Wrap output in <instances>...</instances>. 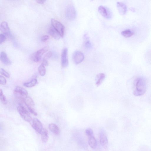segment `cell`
<instances>
[{
	"label": "cell",
	"mask_w": 151,
	"mask_h": 151,
	"mask_svg": "<svg viewBox=\"0 0 151 151\" xmlns=\"http://www.w3.org/2000/svg\"><path fill=\"white\" fill-rule=\"evenodd\" d=\"M122 35L124 37H131L133 34V32L130 29H127L122 31Z\"/></svg>",
	"instance_id": "22"
},
{
	"label": "cell",
	"mask_w": 151,
	"mask_h": 151,
	"mask_svg": "<svg viewBox=\"0 0 151 151\" xmlns=\"http://www.w3.org/2000/svg\"><path fill=\"white\" fill-rule=\"evenodd\" d=\"M86 135L89 137L94 136V133L93 130L90 129H87L85 131Z\"/></svg>",
	"instance_id": "27"
},
{
	"label": "cell",
	"mask_w": 151,
	"mask_h": 151,
	"mask_svg": "<svg viewBox=\"0 0 151 151\" xmlns=\"http://www.w3.org/2000/svg\"><path fill=\"white\" fill-rule=\"evenodd\" d=\"M49 129L52 132L56 135H59L60 133V130L57 126L54 123H51L48 126Z\"/></svg>",
	"instance_id": "15"
},
{
	"label": "cell",
	"mask_w": 151,
	"mask_h": 151,
	"mask_svg": "<svg viewBox=\"0 0 151 151\" xmlns=\"http://www.w3.org/2000/svg\"><path fill=\"white\" fill-rule=\"evenodd\" d=\"M28 110L29 111V112H30L32 114L35 116H36L37 115V113L34 110L33 107H27Z\"/></svg>",
	"instance_id": "31"
},
{
	"label": "cell",
	"mask_w": 151,
	"mask_h": 151,
	"mask_svg": "<svg viewBox=\"0 0 151 151\" xmlns=\"http://www.w3.org/2000/svg\"><path fill=\"white\" fill-rule=\"evenodd\" d=\"M32 127L37 133L41 134L44 129L43 125L41 122L36 118H34L31 124Z\"/></svg>",
	"instance_id": "8"
},
{
	"label": "cell",
	"mask_w": 151,
	"mask_h": 151,
	"mask_svg": "<svg viewBox=\"0 0 151 151\" xmlns=\"http://www.w3.org/2000/svg\"><path fill=\"white\" fill-rule=\"evenodd\" d=\"M7 83V80L6 79L2 76H0V84L1 85H5Z\"/></svg>",
	"instance_id": "29"
},
{
	"label": "cell",
	"mask_w": 151,
	"mask_h": 151,
	"mask_svg": "<svg viewBox=\"0 0 151 151\" xmlns=\"http://www.w3.org/2000/svg\"><path fill=\"white\" fill-rule=\"evenodd\" d=\"M0 59L3 63L6 65H10L11 64V62L7 57L6 53L2 52L0 55Z\"/></svg>",
	"instance_id": "13"
},
{
	"label": "cell",
	"mask_w": 151,
	"mask_h": 151,
	"mask_svg": "<svg viewBox=\"0 0 151 151\" xmlns=\"http://www.w3.org/2000/svg\"><path fill=\"white\" fill-rule=\"evenodd\" d=\"M49 39V36L47 35H45L41 37V40L42 42H45Z\"/></svg>",
	"instance_id": "32"
},
{
	"label": "cell",
	"mask_w": 151,
	"mask_h": 151,
	"mask_svg": "<svg viewBox=\"0 0 151 151\" xmlns=\"http://www.w3.org/2000/svg\"><path fill=\"white\" fill-rule=\"evenodd\" d=\"M51 22L52 27L59 33L61 37H63L65 33V27L63 25L54 19H51Z\"/></svg>",
	"instance_id": "5"
},
{
	"label": "cell",
	"mask_w": 151,
	"mask_h": 151,
	"mask_svg": "<svg viewBox=\"0 0 151 151\" xmlns=\"http://www.w3.org/2000/svg\"><path fill=\"white\" fill-rule=\"evenodd\" d=\"M98 11L100 14L107 19H110L112 16L111 11L106 7L100 6L98 7Z\"/></svg>",
	"instance_id": "7"
},
{
	"label": "cell",
	"mask_w": 151,
	"mask_h": 151,
	"mask_svg": "<svg viewBox=\"0 0 151 151\" xmlns=\"http://www.w3.org/2000/svg\"><path fill=\"white\" fill-rule=\"evenodd\" d=\"M37 83L36 79L32 80L30 82L25 83L23 84V85L27 88H31L35 86Z\"/></svg>",
	"instance_id": "21"
},
{
	"label": "cell",
	"mask_w": 151,
	"mask_h": 151,
	"mask_svg": "<svg viewBox=\"0 0 151 151\" xmlns=\"http://www.w3.org/2000/svg\"><path fill=\"white\" fill-rule=\"evenodd\" d=\"M0 99L2 103L4 105H6L7 102L6 98L3 93V90L1 89L0 90Z\"/></svg>",
	"instance_id": "24"
},
{
	"label": "cell",
	"mask_w": 151,
	"mask_h": 151,
	"mask_svg": "<svg viewBox=\"0 0 151 151\" xmlns=\"http://www.w3.org/2000/svg\"><path fill=\"white\" fill-rule=\"evenodd\" d=\"M17 109L21 118L25 121L29 122L32 120V118L29 111L21 104H20Z\"/></svg>",
	"instance_id": "2"
},
{
	"label": "cell",
	"mask_w": 151,
	"mask_h": 151,
	"mask_svg": "<svg viewBox=\"0 0 151 151\" xmlns=\"http://www.w3.org/2000/svg\"><path fill=\"white\" fill-rule=\"evenodd\" d=\"M14 94L18 99L24 102V100L28 95L27 91L22 87L17 86L14 91Z\"/></svg>",
	"instance_id": "3"
},
{
	"label": "cell",
	"mask_w": 151,
	"mask_h": 151,
	"mask_svg": "<svg viewBox=\"0 0 151 151\" xmlns=\"http://www.w3.org/2000/svg\"><path fill=\"white\" fill-rule=\"evenodd\" d=\"M72 59L74 63L76 65H78L84 60V55L81 52L76 51L73 54Z\"/></svg>",
	"instance_id": "9"
},
{
	"label": "cell",
	"mask_w": 151,
	"mask_h": 151,
	"mask_svg": "<svg viewBox=\"0 0 151 151\" xmlns=\"http://www.w3.org/2000/svg\"><path fill=\"white\" fill-rule=\"evenodd\" d=\"M85 47L88 49H90L93 48V45L89 40H86L84 43Z\"/></svg>",
	"instance_id": "25"
},
{
	"label": "cell",
	"mask_w": 151,
	"mask_h": 151,
	"mask_svg": "<svg viewBox=\"0 0 151 151\" xmlns=\"http://www.w3.org/2000/svg\"><path fill=\"white\" fill-rule=\"evenodd\" d=\"M52 55V52L51 51H49L44 56L43 59L47 60L51 58Z\"/></svg>",
	"instance_id": "30"
},
{
	"label": "cell",
	"mask_w": 151,
	"mask_h": 151,
	"mask_svg": "<svg viewBox=\"0 0 151 151\" xmlns=\"http://www.w3.org/2000/svg\"><path fill=\"white\" fill-rule=\"evenodd\" d=\"M147 90L146 83V80L142 77H138L134 81L133 86V92L134 95L140 96L144 95Z\"/></svg>",
	"instance_id": "1"
},
{
	"label": "cell",
	"mask_w": 151,
	"mask_h": 151,
	"mask_svg": "<svg viewBox=\"0 0 151 151\" xmlns=\"http://www.w3.org/2000/svg\"><path fill=\"white\" fill-rule=\"evenodd\" d=\"M39 73L42 77L44 76L46 73V69L45 66L41 64L38 68Z\"/></svg>",
	"instance_id": "23"
},
{
	"label": "cell",
	"mask_w": 151,
	"mask_h": 151,
	"mask_svg": "<svg viewBox=\"0 0 151 151\" xmlns=\"http://www.w3.org/2000/svg\"><path fill=\"white\" fill-rule=\"evenodd\" d=\"M117 7L120 14L124 15L126 12L127 7L123 3L120 2H117Z\"/></svg>",
	"instance_id": "16"
},
{
	"label": "cell",
	"mask_w": 151,
	"mask_h": 151,
	"mask_svg": "<svg viewBox=\"0 0 151 151\" xmlns=\"http://www.w3.org/2000/svg\"><path fill=\"white\" fill-rule=\"evenodd\" d=\"M45 67H47L48 65V63L47 60L43 59L42 63Z\"/></svg>",
	"instance_id": "33"
},
{
	"label": "cell",
	"mask_w": 151,
	"mask_h": 151,
	"mask_svg": "<svg viewBox=\"0 0 151 151\" xmlns=\"http://www.w3.org/2000/svg\"><path fill=\"white\" fill-rule=\"evenodd\" d=\"M1 31L6 37H12L10 31L8 27V23L6 22H3L1 24L0 26Z\"/></svg>",
	"instance_id": "11"
},
{
	"label": "cell",
	"mask_w": 151,
	"mask_h": 151,
	"mask_svg": "<svg viewBox=\"0 0 151 151\" xmlns=\"http://www.w3.org/2000/svg\"><path fill=\"white\" fill-rule=\"evenodd\" d=\"M24 102L27 107H33L35 105L33 100L30 97L28 96L25 99Z\"/></svg>",
	"instance_id": "18"
},
{
	"label": "cell",
	"mask_w": 151,
	"mask_h": 151,
	"mask_svg": "<svg viewBox=\"0 0 151 151\" xmlns=\"http://www.w3.org/2000/svg\"><path fill=\"white\" fill-rule=\"evenodd\" d=\"M68 50L65 48L63 50L61 55V65L62 67H67L69 65L68 57Z\"/></svg>",
	"instance_id": "10"
},
{
	"label": "cell",
	"mask_w": 151,
	"mask_h": 151,
	"mask_svg": "<svg viewBox=\"0 0 151 151\" xmlns=\"http://www.w3.org/2000/svg\"><path fill=\"white\" fill-rule=\"evenodd\" d=\"M46 1H42V0H37L36 1L38 3L41 4L44 3Z\"/></svg>",
	"instance_id": "34"
},
{
	"label": "cell",
	"mask_w": 151,
	"mask_h": 151,
	"mask_svg": "<svg viewBox=\"0 0 151 151\" xmlns=\"http://www.w3.org/2000/svg\"><path fill=\"white\" fill-rule=\"evenodd\" d=\"M1 73L7 78H9L10 77V73L7 71L3 68H1L0 71Z\"/></svg>",
	"instance_id": "26"
},
{
	"label": "cell",
	"mask_w": 151,
	"mask_h": 151,
	"mask_svg": "<svg viewBox=\"0 0 151 151\" xmlns=\"http://www.w3.org/2000/svg\"><path fill=\"white\" fill-rule=\"evenodd\" d=\"M48 33L56 40L59 39L61 37L59 33L53 27L50 28Z\"/></svg>",
	"instance_id": "14"
},
{
	"label": "cell",
	"mask_w": 151,
	"mask_h": 151,
	"mask_svg": "<svg viewBox=\"0 0 151 151\" xmlns=\"http://www.w3.org/2000/svg\"><path fill=\"white\" fill-rule=\"evenodd\" d=\"M105 78V76L103 73H100L98 74L96 76V84L97 86L101 84Z\"/></svg>",
	"instance_id": "17"
},
{
	"label": "cell",
	"mask_w": 151,
	"mask_h": 151,
	"mask_svg": "<svg viewBox=\"0 0 151 151\" xmlns=\"http://www.w3.org/2000/svg\"><path fill=\"white\" fill-rule=\"evenodd\" d=\"M67 18L71 20H74L77 17V12L74 7L72 5H69L67 8L66 11Z\"/></svg>",
	"instance_id": "6"
},
{
	"label": "cell",
	"mask_w": 151,
	"mask_h": 151,
	"mask_svg": "<svg viewBox=\"0 0 151 151\" xmlns=\"http://www.w3.org/2000/svg\"><path fill=\"white\" fill-rule=\"evenodd\" d=\"M99 139L101 144L104 148H106L108 144V139L106 133L104 131H102L100 132Z\"/></svg>",
	"instance_id": "12"
},
{
	"label": "cell",
	"mask_w": 151,
	"mask_h": 151,
	"mask_svg": "<svg viewBox=\"0 0 151 151\" xmlns=\"http://www.w3.org/2000/svg\"><path fill=\"white\" fill-rule=\"evenodd\" d=\"M49 47L45 46L37 51L31 56V59L35 62H39L41 59L43 54L48 51Z\"/></svg>",
	"instance_id": "4"
},
{
	"label": "cell",
	"mask_w": 151,
	"mask_h": 151,
	"mask_svg": "<svg viewBox=\"0 0 151 151\" xmlns=\"http://www.w3.org/2000/svg\"><path fill=\"white\" fill-rule=\"evenodd\" d=\"M41 134L42 141L45 143L47 142L49 138L48 131L46 129H44Z\"/></svg>",
	"instance_id": "19"
},
{
	"label": "cell",
	"mask_w": 151,
	"mask_h": 151,
	"mask_svg": "<svg viewBox=\"0 0 151 151\" xmlns=\"http://www.w3.org/2000/svg\"><path fill=\"white\" fill-rule=\"evenodd\" d=\"M88 143L90 146L92 148H95L97 144V142L94 136L89 137Z\"/></svg>",
	"instance_id": "20"
},
{
	"label": "cell",
	"mask_w": 151,
	"mask_h": 151,
	"mask_svg": "<svg viewBox=\"0 0 151 151\" xmlns=\"http://www.w3.org/2000/svg\"><path fill=\"white\" fill-rule=\"evenodd\" d=\"M6 36L3 34L0 35V44L3 43L6 39Z\"/></svg>",
	"instance_id": "28"
}]
</instances>
